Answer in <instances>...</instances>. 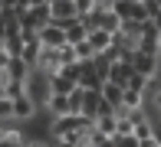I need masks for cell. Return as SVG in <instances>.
<instances>
[{"label":"cell","instance_id":"obj_32","mask_svg":"<svg viewBox=\"0 0 161 147\" xmlns=\"http://www.w3.org/2000/svg\"><path fill=\"white\" fill-rule=\"evenodd\" d=\"M0 95H3V82H0Z\"/></svg>","mask_w":161,"mask_h":147},{"label":"cell","instance_id":"obj_13","mask_svg":"<svg viewBox=\"0 0 161 147\" xmlns=\"http://www.w3.org/2000/svg\"><path fill=\"white\" fill-rule=\"evenodd\" d=\"M89 43H92V49H96V53H105V49H108V46H112V43H115V36L108 33V29L96 26V29H92V33H89Z\"/></svg>","mask_w":161,"mask_h":147},{"label":"cell","instance_id":"obj_12","mask_svg":"<svg viewBox=\"0 0 161 147\" xmlns=\"http://www.w3.org/2000/svg\"><path fill=\"white\" fill-rule=\"evenodd\" d=\"M46 111L53 114V118H59V114H72V108H69V95H49V101H46Z\"/></svg>","mask_w":161,"mask_h":147},{"label":"cell","instance_id":"obj_26","mask_svg":"<svg viewBox=\"0 0 161 147\" xmlns=\"http://www.w3.org/2000/svg\"><path fill=\"white\" fill-rule=\"evenodd\" d=\"M76 10H79V17H89L96 10V0H76Z\"/></svg>","mask_w":161,"mask_h":147},{"label":"cell","instance_id":"obj_18","mask_svg":"<svg viewBox=\"0 0 161 147\" xmlns=\"http://www.w3.org/2000/svg\"><path fill=\"white\" fill-rule=\"evenodd\" d=\"M23 46H26L23 36H7L3 39V53L7 56H23Z\"/></svg>","mask_w":161,"mask_h":147},{"label":"cell","instance_id":"obj_35","mask_svg":"<svg viewBox=\"0 0 161 147\" xmlns=\"http://www.w3.org/2000/svg\"><path fill=\"white\" fill-rule=\"evenodd\" d=\"M155 3H158V7H161V0H155Z\"/></svg>","mask_w":161,"mask_h":147},{"label":"cell","instance_id":"obj_8","mask_svg":"<svg viewBox=\"0 0 161 147\" xmlns=\"http://www.w3.org/2000/svg\"><path fill=\"white\" fill-rule=\"evenodd\" d=\"M49 13H53V23H56V26L66 23V20H76V17H79L76 0H53V3H49Z\"/></svg>","mask_w":161,"mask_h":147},{"label":"cell","instance_id":"obj_34","mask_svg":"<svg viewBox=\"0 0 161 147\" xmlns=\"http://www.w3.org/2000/svg\"><path fill=\"white\" fill-rule=\"evenodd\" d=\"M128 3H138V0H128Z\"/></svg>","mask_w":161,"mask_h":147},{"label":"cell","instance_id":"obj_37","mask_svg":"<svg viewBox=\"0 0 161 147\" xmlns=\"http://www.w3.org/2000/svg\"><path fill=\"white\" fill-rule=\"evenodd\" d=\"M0 13H3V7H0Z\"/></svg>","mask_w":161,"mask_h":147},{"label":"cell","instance_id":"obj_19","mask_svg":"<svg viewBox=\"0 0 161 147\" xmlns=\"http://www.w3.org/2000/svg\"><path fill=\"white\" fill-rule=\"evenodd\" d=\"M92 65H96V72H99V79H102V82H108V69H112V59H108L105 53H99L96 59H92Z\"/></svg>","mask_w":161,"mask_h":147},{"label":"cell","instance_id":"obj_23","mask_svg":"<svg viewBox=\"0 0 161 147\" xmlns=\"http://www.w3.org/2000/svg\"><path fill=\"white\" fill-rule=\"evenodd\" d=\"M148 85H151V79H148V75H138V72L131 75V82H128L131 92H142V95H145V88H148Z\"/></svg>","mask_w":161,"mask_h":147},{"label":"cell","instance_id":"obj_2","mask_svg":"<svg viewBox=\"0 0 161 147\" xmlns=\"http://www.w3.org/2000/svg\"><path fill=\"white\" fill-rule=\"evenodd\" d=\"M30 72H33V65L26 62V59L10 56V59H7V69L0 72V82H26V79H30Z\"/></svg>","mask_w":161,"mask_h":147},{"label":"cell","instance_id":"obj_3","mask_svg":"<svg viewBox=\"0 0 161 147\" xmlns=\"http://www.w3.org/2000/svg\"><path fill=\"white\" fill-rule=\"evenodd\" d=\"M131 65H135L138 75H148V79H158L161 72V56H148V53H131Z\"/></svg>","mask_w":161,"mask_h":147},{"label":"cell","instance_id":"obj_1","mask_svg":"<svg viewBox=\"0 0 161 147\" xmlns=\"http://www.w3.org/2000/svg\"><path fill=\"white\" fill-rule=\"evenodd\" d=\"M26 95L36 101V108H46V101H49V95H53V88H49V75H43L40 69H33L30 72V79H26Z\"/></svg>","mask_w":161,"mask_h":147},{"label":"cell","instance_id":"obj_24","mask_svg":"<svg viewBox=\"0 0 161 147\" xmlns=\"http://www.w3.org/2000/svg\"><path fill=\"white\" fill-rule=\"evenodd\" d=\"M151 131H155V128H151V118H148V121H142V124H135V137H138V141H148Z\"/></svg>","mask_w":161,"mask_h":147},{"label":"cell","instance_id":"obj_16","mask_svg":"<svg viewBox=\"0 0 161 147\" xmlns=\"http://www.w3.org/2000/svg\"><path fill=\"white\" fill-rule=\"evenodd\" d=\"M115 124H119L115 114H99L96 118V131H102V134H108V137H115Z\"/></svg>","mask_w":161,"mask_h":147},{"label":"cell","instance_id":"obj_17","mask_svg":"<svg viewBox=\"0 0 161 147\" xmlns=\"http://www.w3.org/2000/svg\"><path fill=\"white\" fill-rule=\"evenodd\" d=\"M99 26L102 29H108V33H119V29H122V20L119 17H115V10H105V13H102V17H99Z\"/></svg>","mask_w":161,"mask_h":147},{"label":"cell","instance_id":"obj_31","mask_svg":"<svg viewBox=\"0 0 161 147\" xmlns=\"http://www.w3.org/2000/svg\"><path fill=\"white\" fill-rule=\"evenodd\" d=\"M53 147H76L72 141H53Z\"/></svg>","mask_w":161,"mask_h":147},{"label":"cell","instance_id":"obj_11","mask_svg":"<svg viewBox=\"0 0 161 147\" xmlns=\"http://www.w3.org/2000/svg\"><path fill=\"white\" fill-rule=\"evenodd\" d=\"M79 85L82 88H102V79H99L96 65H92V59L89 62H79Z\"/></svg>","mask_w":161,"mask_h":147},{"label":"cell","instance_id":"obj_28","mask_svg":"<svg viewBox=\"0 0 161 147\" xmlns=\"http://www.w3.org/2000/svg\"><path fill=\"white\" fill-rule=\"evenodd\" d=\"M142 7H145V13H148V20H155L158 13H161V7L155 3V0H142Z\"/></svg>","mask_w":161,"mask_h":147},{"label":"cell","instance_id":"obj_27","mask_svg":"<svg viewBox=\"0 0 161 147\" xmlns=\"http://www.w3.org/2000/svg\"><path fill=\"white\" fill-rule=\"evenodd\" d=\"M115 147H142V141L135 134H128V137H115Z\"/></svg>","mask_w":161,"mask_h":147},{"label":"cell","instance_id":"obj_15","mask_svg":"<svg viewBox=\"0 0 161 147\" xmlns=\"http://www.w3.org/2000/svg\"><path fill=\"white\" fill-rule=\"evenodd\" d=\"M40 53H43V43H40V36H30V39H26V46H23V56H20V59H26L30 65H36Z\"/></svg>","mask_w":161,"mask_h":147},{"label":"cell","instance_id":"obj_21","mask_svg":"<svg viewBox=\"0 0 161 147\" xmlns=\"http://www.w3.org/2000/svg\"><path fill=\"white\" fill-rule=\"evenodd\" d=\"M59 62H63V69H66V65H76V62H79L76 46H69V43H66V46H59Z\"/></svg>","mask_w":161,"mask_h":147},{"label":"cell","instance_id":"obj_38","mask_svg":"<svg viewBox=\"0 0 161 147\" xmlns=\"http://www.w3.org/2000/svg\"><path fill=\"white\" fill-rule=\"evenodd\" d=\"M96 3H102V0H96Z\"/></svg>","mask_w":161,"mask_h":147},{"label":"cell","instance_id":"obj_9","mask_svg":"<svg viewBox=\"0 0 161 147\" xmlns=\"http://www.w3.org/2000/svg\"><path fill=\"white\" fill-rule=\"evenodd\" d=\"M36 111H40V108H36V101L30 98V95H20V98H13V118H17V121H33L36 118Z\"/></svg>","mask_w":161,"mask_h":147},{"label":"cell","instance_id":"obj_25","mask_svg":"<svg viewBox=\"0 0 161 147\" xmlns=\"http://www.w3.org/2000/svg\"><path fill=\"white\" fill-rule=\"evenodd\" d=\"M7 118H13V101L7 95H0V121H7Z\"/></svg>","mask_w":161,"mask_h":147},{"label":"cell","instance_id":"obj_22","mask_svg":"<svg viewBox=\"0 0 161 147\" xmlns=\"http://www.w3.org/2000/svg\"><path fill=\"white\" fill-rule=\"evenodd\" d=\"M112 10H115V17H119L122 23H125V20H131V10H135V3H128V0H119V3H115Z\"/></svg>","mask_w":161,"mask_h":147},{"label":"cell","instance_id":"obj_33","mask_svg":"<svg viewBox=\"0 0 161 147\" xmlns=\"http://www.w3.org/2000/svg\"><path fill=\"white\" fill-rule=\"evenodd\" d=\"M158 43H161V29H158Z\"/></svg>","mask_w":161,"mask_h":147},{"label":"cell","instance_id":"obj_10","mask_svg":"<svg viewBox=\"0 0 161 147\" xmlns=\"http://www.w3.org/2000/svg\"><path fill=\"white\" fill-rule=\"evenodd\" d=\"M99 92H102V101H105L112 111H119V108H122V101H125V88H122V85H115V82H102Z\"/></svg>","mask_w":161,"mask_h":147},{"label":"cell","instance_id":"obj_30","mask_svg":"<svg viewBox=\"0 0 161 147\" xmlns=\"http://www.w3.org/2000/svg\"><path fill=\"white\" fill-rule=\"evenodd\" d=\"M26 147H53V141H30Z\"/></svg>","mask_w":161,"mask_h":147},{"label":"cell","instance_id":"obj_36","mask_svg":"<svg viewBox=\"0 0 161 147\" xmlns=\"http://www.w3.org/2000/svg\"><path fill=\"white\" fill-rule=\"evenodd\" d=\"M46 3H53V0H46Z\"/></svg>","mask_w":161,"mask_h":147},{"label":"cell","instance_id":"obj_4","mask_svg":"<svg viewBox=\"0 0 161 147\" xmlns=\"http://www.w3.org/2000/svg\"><path fill=\"white\" fill-rule=\"evenodd\" d=\"M33 69H40L43 75H49V79H53V75H59V72H63L59 49H46V46H43V53H40V59H36V65H33Z\"/></svg>","mask_w":161,"mask_h":147},{"label":"cell","instance_id":"obj_14","mask_svg":"<svg viewBox=\"0 0 161 147\" xmlns=\"http://www.w3.org/2000/svg\"><path fill=\"white\" fill-rule=\"evenodd\" d=\"M82 39H89V29H86L82 20H76L72 26H66V43H69V46H76V43H82Z\"/></svg>","mask_w":161,"mask_h":147},{"label":"cell","instance_id":"obj_7","mask_svg":"<svg viewBox=\"0 0 161 147\" xmlns=\"http://www.w3.org/2000/svg\"><path fill=\"white\" fill-rule=\"evenodd\" d=\"M36 36H40V43H43L46 49H59V46H66V29L56 26V23H46Z\"/></svg>","mask_w":161,"mask_h":147},{"label":"cell","instance_id":"obj_6","mask_svg":"<svg viewBox=\"0 0 161 147\" xmlns=\"http://www.w3.org/2000/svg\"><path fill=\"white\" fill-rule=\"evenodd\" d=\"M99 111H102V92H99V88H86V98H82L79 114H82L86 121H96Z\"/></svg>","mask_w":161,"mask_h":147},{"label":"cell","instance_id":"obj_5","mask_svg":"<svg viewBox=\"0 0 161 147\" xmlns=\"http://www.w3.org/2000/svg\"><path fill=\"white\" fill-rule=\"evenodd\" d=\"M131 75H135V65H131V59H115L112 69H108V82H115V85H122V88H128Z\"/></svg>","mask_w":161,"mask_h":147},{"label":"cell","instance_id":"obj_29","mask_svg":"<svg viewBox=\"0 0 161 147\" xmlns=\"http://www.w3.org/2000/svg\"><path fill=\"white\" fill-rule=\"evenodd\" d=\"M151 128H155V131H151V137H155V141L161 144V114H155V118H151Z\"/></svg>","mask_w":161,"mask_h":147},{"label":"cell","instance_id":"obj_20","mask_svg":"<svg viewBox=\"0 0 161 147\" xmlns=\"http://www.w3.org/2000/svg\"><path fill=\"white\" fill-rule=\"evenodd\" d=\"M76 56H79V62H89V59H96L99 53L92 49V43H89V39H82V43H76Z\"/></svg>","mask_w":161,"mask_h":147}]
</instances>
